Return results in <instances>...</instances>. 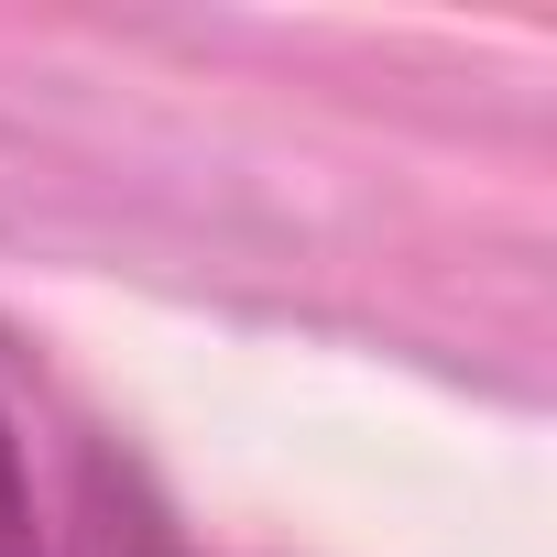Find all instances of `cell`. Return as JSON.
Instances as JSON below:
<instances>
[{"label": "cell", "mask_w": 557, "mask_h": 557, "mask_svg": "<svg viewBox=\"0 0 557 557\" xmlns=\"http://www.w3.org/2000/svg\"><path fill=\"white\" fill-rule=\"evenodd\" d=\"M0 557H45V524H34V481H23L12 426H0Z\"/></svg>", "instance_id": "6da1fadb"}]
</instances>
